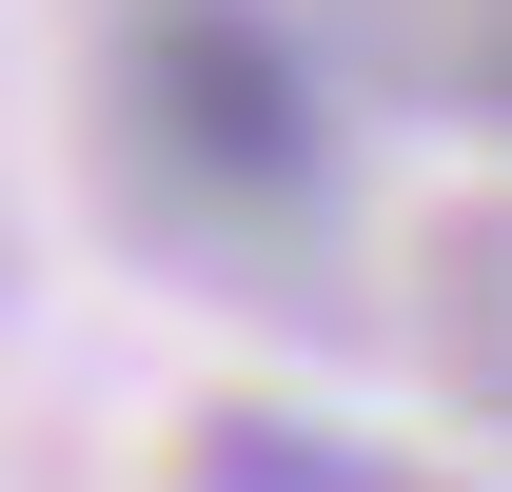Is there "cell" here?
<instances>
[{
	"label": "cell",
	"instance_id": "1",
	"mask_svg": "<svg viewBox=\"0 0 512 492\" xmlns=\"http://www.w3.org/2000/svg\"><path fill=\"white\" fill-rule=\"evenodd\" d=\"M138 119L178 138V158H197L217 197H276V217H296V197L335 178V138H316V79H296V40H276L256 0H158V20H138Z\"/></svg>",
	"mask_w": 512,
	"mask_h": 492
}]
</instances>
